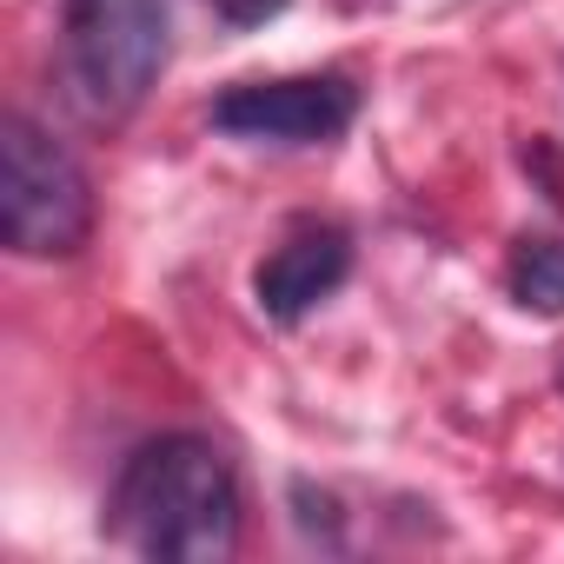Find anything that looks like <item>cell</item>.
Listing matches in <instances>:
<instances>
[{"label": "cell", "instance_id": "6da1fadb", "mask_svg": "<svg viewBox=\"0 0 564 564\" xmlns=\"http://www.w3.org/2000/svg\"><path fill=\"white\" fill-rule=\"evenodd\" d=\"M107 538L160 564H219L239 551V478L219 445L173 432L127 458L107 498Z\"/></svg>", "mask_w": 564, "mask_h": 564}, {"label": "cell", "instance_id": "7a4b0ae2", "mask_svg": "<svg viewBox=\"0 0 564 564\" xmlns=\"http://www.w3.org/2000/svg\"><path fill=\"white\" fill-rule=\"evenodd\" d=\"M0 213L21 259H74L94 232V186L80 160L21 113L0 127Z\"/></svg>", "mask_w": 564, "mask_h": 564}, {"label": "cell", "instance_id": "3957f363", "mask_svg": "<svg viewBox=\"0 0 564 564\" xmlns=\"http://www.w3.org/2000/svg\"><path fill=\"white\" fill-rule=\"evenodd\" d=\"M166 67V0H67V80L87 113H133Z\"/></svg>", "mask_w": 564, "mask_h": 564}, {"label": "cell", "instance_id": "277c9868", "mask_svg": "<svg viewBox=\"0 0 564 564\" xmlns=\"http://www.w3.org/2000/svg\"><path fill=\"white\" fill-rule=\"evenodd\" d=\"M359 94L333 74L306 80H252L213 100V127L232 140H272V147H326L352 127Z\"/></svg>", "mask_w": 564, "mask_h": 564}, {"label": "cell", "instance_id": "5b68a950", "mask_svg": "<svg viewBox=\"0 0 564 564\" xmlns=\"http://www.w3.org/2000/svg\"><path fill=\"white\" fill-rule=\"evenodd\" d=\"M346 272H352V239L339 226H293L286 239H279L259 272H252V300L272 326H300L319 300H333L346 286Z\"/></svg>", "mask_w": 564, "mask_h": 564}, {"label": "cell", "instance_id": "8992f818", "mask_svg": "<svg viewBox=\"0 0 564 564\" xmlns=\"http://www.w3.org/2000/svg\"><path fill=\"white\" fill-rule=\"evenodd\" d=\"M505 286L524 313L557 319L564 313V239H518L511 265H505Z\"/></svg>", "mask_w": 564, "mask_h": 564}, {"label": "cell", "instance_id": "52a82bcc", "mask_svg": "<svg viewBox=\"0 0 564 564\" xmlns=\"http://www.w3.org/2000/svg\"><path fill=\"white\" fill-rule=\"evenodd\" d=\"M213 8H219L232 28H259V21H272L279 8H286V0H213Z\"/></svg>", "mask_w": 564, "mask_h": 564}]
</instances>
